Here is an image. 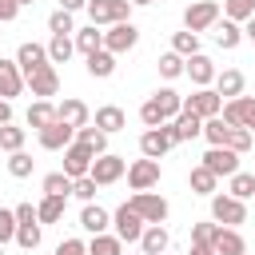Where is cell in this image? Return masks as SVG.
<instances>
[{
  "instance_id": "obj_2",
  "label": "cell",
  "mask_w": 255,
  "mask_h": 255,
  "mask_svg": "<svg viewBox=\"0 0 255 255\" xmlns=\"http://www.w3.org/2000/svg\"><path fill=\"white\" fill-rule=\"evenodd\" d=\"M135 44H139V28H135L131 20L108 24V32H104V48H108L112 56H124V52H131Z\"/></svg>"
},
{
  "instance_id": "obj_49",
  "label": "cell",
  "mask_w": 255,
  "mask_h": 255,
  "mask_svg": "<svg viewBox=\"0 0 255 255\" xmlns=\"http://www.w3.org/2000/svg\"><path fill=\"white\" fill-rule=\"evenodd\" d=\"M139 120H143L147 128H159V124H163V116H159V104H155V100H147V104L139 108Z\"/></svg>"
},
{
  "instance_id": "obj_6",
  "label": "cell",
  "mask_w": 255,
  "mask_h": 255,
  "mask_svg": "<svg viewBox=\"0 0 255 255\" xmlns=\"http://www.w3.org/2000/svg\"><path fill=\"white\" fill-rule=\"evenodd\" d=\"M92 159H96V151H92L88 143L72 139V143L64 147V175H72V179L88 175V171H92Z\"/></svg>"
},
{
  "instance_id": "obj_57",
  "label": "cell",
  "mask_w": 255,
  "mask_h": 255,
  "mask_svg": "<svg viewBox=\"0 0 255 255\" xmlns=\"http://www.w3.org/2000/svg\"><path fill=\"white\" fill-rule=\"evenodd\" d=\"M187 255H215V247H207V243H191Z\"/></svg>"
},
{
  "instance_id": "obj_15",
  "label": "cell",
  "mask_w": 255,
  "mask_h": 255,
  "mask_svg": "<svg viewBox=\"0 0 255 255\" xmlns=\"http://www.w3.org/2000/svg\"><path fill=\"white\" fill-rule=\"evenodd\" d=\"M24 84L32 88V96H36V100H48V96H56V92H60V76H56V64H44V68H40V72H32Z\"/></svg>"
},
{
  "instance_id": "obj_25",
  "label": "cell",
  "mask_w": 255,
  "mask_h": 255,
  "mask_svg": "<svg viewBox=\"0 0 255 255\" xmlns=\"http://www.w3.org/2000/svg\"><path fill=\"white\" fill-rule=\"evenodd\" d=\"M155 104H159V116H163V124H171L179 112H183V96L175 92V88H159L155 96H151Z\"/></svg>"
},
{
  "instance_id": "obj_42",
  "label": "cell",
  "mask_w": 255,
  "mask_h": 255,
  "mask_svg": "<svg viewBox=\"0 0 255 255\" xmlns=\"http://www.w3.org/2000/svg\"><path fill=\"white\" fill-rule=\"evenodd\" d=\"M16 243L24 251H36L40 247V223H16Z\"/></svg>"
},
{
  "instance_id": "obj_16",
  "label": "cell",
  "mask_w": 255,
  "mask_h": 255,
  "mask_svg": "<svg viewBox=\"0 0 255 255\" xmlns=\"http://www.w3.org/2000/svg\"><path fill=\"white\" fill-rule=\"evenodd\" d=\"M183 76H191L195 88H207V84L215 80V64H211V56H203V52L187 56V60H183Z\"/></svg>"
},
{
  "instance_id": "obj_23",
  "label": "cell",
  "mask_w": 255,
  "mask_h": 255,
  "mask_svg": "<svg viewBox=\"0 0 255 255\" xmlns=\"http://www.w3.org/2000/svg\"><path fill=\"white\" fill-rule=\"evenodd\" d=\"M108 223H112V215H108L100 203H84V211H80V227H84L88 235H100V231H108Z\"/></svg>"
},
{
  "instance_id": "obj_58",
  "label": "cell",
  "mask_w": 255,
  "mask_h": 255,
  "mask_svg": "<svg viewBox=\"0 0 255 255\" xmlns=\"http://www.w3.org/2000/svg\"><path fill=\"white\" fill-rule=\"evenodd\" d=\"M16 4H20V8H24V4H36V0H16Z\"/></svg>"
},
{
  "instance_id": "obj_14",
  "label": "cell",
  "mask_w": 255,
  "mask_h": 255,
  "mask_svg": "<svg viewBox=\"0 0 255 255\" xmlns=\"http://www.w3.org/2000/svg\"><path fill=\"white\" fill-rule=\"evenodd\" d=\"M203 167L211 175H235L239 171V151H231V147H207Z\"/></svg>"
},
{
  "instance_id": "obj_22",
  "label": "cell",
  "mask_w": 255,
  "mask_h": 255,
  "mask_svg": "<svg viewBox=\"0 0 255 255\" xmlns=\"http://www.w3.org/2000/svg\"><path fill=\"white\" fill-rule=\"evenodd\" d=\"M215 92H219L223 100L243 96V72H239V68H223V72H215Z\"/></svg>"
},
{
  "instance_id": "obj_10",
  "label": "cell",
  "mask_w": 255,
  "mask_h": 255,
  "mask_svg": "<svg viewBox=\"0 0 255 255\" xmlns=\"http://www.w3.org/2000/svg\"><path fill=\"white\" fill-rule=\"evenodd\" d=\"M124 171H128V163L120 159V155H112V151H104V155H96L92 159V179L100 183V187H108V183H116V179H124Z\"/></svg>"
},
{
  "instance_id": "obj_52",
  "label": "cell",
  "mask_w": 255,
  "mask_h": 255,
  "mask_svg": "<svg viewBox=\"0 0 255 255\" xmlns=\"http://www.w3.org/2000/svg\"><path fill=\"white\" fill-rule=\"evenodd\" d=\"M16 12H20V4H16V0H0V24H12V20H16Z\"/></svg>"
},
{
  "instance_id": "obj_43",
  "label": "cell",
  "mask_w": 255,
  "mask_h": 255,
  "mask_svg": "<svg viewBox=\"0 0 255 255\" xmlns=\"http://www.w3.org/2000/svg\"><path fill=\"white\" fill-rule=\"evenodd\" d=\"M48 28H52V36H72V32H76V24H72V12L56 8V12L48 16Z\"/></svg>"
},
{
  "instance_id": "obj_36",
  "label": "cell",
  "mask_w": 255,
  "mask_h": 255,
  "mask_svg": "<svg viewBox=\"0 0 255 255\" xmlns=\"http://www.w3.org/2000/svg\"><path fill=\"white\" fill-rule=\"evenodd\" d=\"M171 52H179L183 60H187V56H195V52H199V32H187V28H183V32H175V36H171Z\"/></svg>"
},
{
  "instance_id": "obj_27",
  "label": "cell",
  "mask_w": 255,
  "mask_h": 255,
  "mask_svg": "<svg viewBox=\"0 0 255 255\" xmlns=\"http://www.w3.org/2000/svg\"><path fill=\"white\" fill-rule=\"evenodd\" d=\"M64 207H68V195H44L40 207H36V219L40 223H60L64 219Z\"/></svg>"
},
{
  "instance_id": "obj_56",
  "label": "cell",
  "mask_w": 255,
  "mask_h": 255,
  "mask_svg": "<svg viewBox=\"0 0 255 255\" xmlns=\"http://www.w3.org/2000/svg\"><path fill=\"white\" fill-rule=\"evenodd\" d=\"M243 40H251V44H255V16H251V20H243Z\"/></svg>"
},
{
  "instance_id": "obj_5",
  "label": "cell",
  "mask_w": 255,
  "mask_h": 255,
  "mask_svg": "<svg viewBox=\"0 0 255 255\" xmlns=\"http://www.w3.org/2000/svg\"><path fill=\"white\" fill-rule=\"evenodd\" d=\"M215 20H219V4H215V0H195V4H187V12H183V28H187V32H207Z\"/></svg>"
},
{
  "instance_id": "obj_26",
  "label": "cell",
  "mask_w": 255,
  "mask_h": 255,
  "mask_svg": "<svg viewBox=\"0 0 255 255\" xmlns=\"http://www.w3.org/2000/svg\"><path fill=\"white\" fill-rule=\"evenodd\" d=\"M124 124H128L124 108H116V104H104V108H96V128H100V131H108V135H112V131H120Z\"/></svg>"
},
{
  "instance_id": "obj_47",
  "label": "cell",
  "mask_w": 255,
  "mask_h": 255,
  "mask_svg": "<svg viewBox=\"0 0 255 255\" xmlns=\"http://www.w3.org/2000/svg\"><path fill=\"white\" fill-rule=\"evenodd\" d=\"M215 235H219V223L211 219V223H191V243H215Z\"/></svg>"
},
{
  "instance_id": "obj_38",
  "label": "cell",
  "mask_w": 255,
  "mask_h": 255,
  "mask_svg": "<svg viewBox=\"0 0 255 255\" xmlns=\"http://www.w3.org/2000/svg\"><path fill=\"white\" fill-rule=\"evenodd\" d=\"M227 179H231V191H227V195H235V199H251V195H255V175L235 171V175H227Z\"/></svg>"
},
{
  "instance_id": "obj_8",
  "label": "cell",
  "mask_w": 255,
  "mask_h": 255,
  "mask_svg": "<svg viewBox=\"0 0 255 255\" xmlns=\"http://www.w3.org/2000/svg\"><path fill=\"white\" fill-rule=\"evenodd\" d=\"M183 108H187V112H195L199 120H211V116H219L223 96H219V92H211V88H195L191 96H183Z\"/></svg>"
},
{
  "instance_id": "obj_7",
  "label": "cell",
  "mask_w": 255,
  "mask_h": 255,
  "mask_svg": "<svg viewBox=\"0 0 255 255\" xmlns=\"http://www.w3.org/2000/svg\"><path fill=\"white\" fill-rule=\"evenodd\" d=\"M128 183H131V191H151L155 183H159V159H135V163H128Z\"/></svg>"
},
{
  "instance_id": "obj_54",
  "label": "cell",
  "mask_w": 255,
  "mask_h": 255,
  "mask_svg": "<svg viewBox=\"0 0 255 255\" xmlns=\"http://www.w3.org/2000/svg\"><path fill=\"white\" fill-rule=\"evenodd\" d=\"M60 8L64 12H80V8H88V0H60Z\"/></svg>"
},
{
  "instance_id": "obj_32",
  "label": "cell",
  "mask_w": 255,
  "mask_h": 255,
  "mask_svg": "<svg viewBox=\"0 0 255 255\" xmlns=\"http://www.w3.org/2000/svg\"><path fill=\"white\" fill-rule=\"evenodd\" d=\"M187 183H191V191H195V195H215V183H219V175H211V171L199 163V167H191Z\"/></svg>"
},
{
  "instance_id": "obj_11",
  "label": "cell",
  "mask_w": 255,
  "mask_h": 255,
  "mask_svg": "<svg viewBox=\"0 0 255 255\" xmlns=\"http://www.w3.org/2000/svg\"><path fill=\"white\" fill-rule=\"evenodd\" d=\"M112 223H116V239H120V243H139V235H143V219H139L128 203H120V207H116Z\"/></svg>"
},
{
  "instance_id": "obj_17",
  "label": "cell",
  "mask_w": 255,
  "mask_h": 255,
  "mask_svg": "<svg viewBox=\"0 0 255 255\" xmlns=\"http://www.w3.org/2000/svg\"><path fill=\"white\" fill-rule=\"evenodd\" d=\"M167 131H171V139H175V143H183V139H195V135L203 131V120H199L195 112H187V108H183V112L167 124Z\"/></svg>"
},
{
  "instance_id": "obj_18",
  "label": "cell",
  "mask_w": 255,
  "mask_h": 255,
  "mask_svg": "<svg viewBox=\"0 0 255 255\" xmlns=\"http://www.w3.org/2000/svg\"><path fill=\"white\" fill-rule=\"evenodd\" d=\"M24 92V72L16 68V60H0V100H12Z\"/></svg>"
},
{
  "instance_id": "obj_24",
  "label": "cell",
  "mask_w": 255,
  "mask_h": 255,
  "mask_svg": "<svg viewBox=\"0 0 255 255\" xmlns=\"http://www.w3.org/2000/svg\"><path fill=\"white\" fill-rule=\"evenodd\" d=\"M211 247H215V255H247V243H243V235L235 227H219Z\"/></svg>"
},
{
  "instance_id": "obj_60",
  "label": "cell",
  "mask_w": 255,
  "mask_h": 255,
  "mask_svg": "<svg viewBox=\"0 0 255 255\" xmlns=\"http://www.w3.org/2000/svg\"><path fill=\"white\" fill-rule=\"evenodd\" d=\"M0 255H4V243H0Z\"/></svg>"
},
{
  "instance_id": "obj_34",
  "label": "cell",
  "mask_w": 255,
  "mask_h": 255,
  "mask_svg": "<svg viewBox=\"0 0 255 255\" xmlns=\"http://www.w3.org/2000/svg\"><path fill=\"white\" fill-rule=\"evenodd\" d=\"M88 255H124V243H120L116 235L100 231V235H92V243H88Z\"/></svg>"
},
{
  "instance_id": "obj_13",
  "label": "cell",
  "mask_w": 255,
  "mask_h": 255,
  "mask_svg": "<svg viewBox=\"0 0 255 255\" xmlns=\"http://www.w3.org/2000/svg\"><path fill=\"white\" fill-rule=\"evenodd\" d=\"M44 64H52L44 44H32V40H28V44H20V48H16V68L24 72V80H28L32 72H40Z\"/></svg>"
},
{
  "instance_id": "obj_35",
  "label": "cell",
  "mask_w": 255,
  "mask_h": 255,
  "mask_svg": "<svg viewBox=\"0 0 255 255\" xmlns=\"http://www.w3.org/2000/svg\"><path fill=\"white\" fill-rule=\"evenodd\" d=\"M72 52H76L72 36H52V40H48V60H52V64H68Z\"/></svg>"
},
{
  "instance_id": "obj_45",
  "label": "cell",
  "mask_w": 255,
  "mask_h": 255,
  "mask_svg": "<svg viewBox=\"0 0 255 255\" xmlns=\"http://www.w3.org/2000/svg\"><path fill=\"white\" fill-rule=\"evenodd\" d=\"M32 163H36V159H32V155L20 147V151H12V159H8V171H12L16 179H28V175H32Z\"/></svg>"
},
{
  "instance_id": "obj_59",
  "label": "cell",
  "mask_w": 255,
  "mask_h": 255,
  "mask_svg": "<svg viewBox=\"0 0 255 255\" xmlns=\"http://www.w3.org/2000/svg\"><path fill=\"white\" fill-rule=\"evenodd\" d=\"M131 4H155V0H131Z\"/></svg>"
},
{
  "instance_id": "obj_21",
  "label": "cell",
  "mask_w": 255,
  "mask_h": 255,
  "mask_svg": "<svg viewBox=\"0 0 255 255\" xmlns=\"http://www.w3.org/2000/svg\"><path fill=\"white\" fill-rule=\"evenodd\" d=\"M211 32H215V44H219L223 52L239 48V40H243V28H239L235 20H227V16H223V20H215V24H211Z\"/></svg>"
},
{
  "instance_id": "obj_37",
  "label": "cell",
  "mask_w": 255,
  "mask_h": 255,
  "mask_svg": "<svg viewBox=\"0 0 255 255\" xmlns=\"http://www.w3.org/2000/svg\"><path fill=\"white\" fill-rule=\"evenodd\" d=\"M223 16L235 20V24H243V20L255 16V0H223Z\"/></svg>"
},
{
  "instance_id": "obj_12",
  "label": "cell",
  "mask_w": 255,
  "mask_h": 255,
  "mask_svg": "<svg viewBox=\"0 0 255 255\" xmlns=\"http://www.w3.org/2000/svg\"><path fill=\"white\" fill-rule=\"evenodd\" d=\"M36 135H40V147H44V151H64V147L76 139V128H72V124H64V120H52V124H48V128H40Z\"/></svg>"
},
{
  "instance_id": "obj_39",
  "label": "cell",
  "mask_w": 255,
  "mask_h": 255,
  "mask_svg": "<svg viewBox=\"0 0 255 255\" xmlns=\"http://www.w3.org/2000/svg\"><path fill=\"white\" fill-rule=\"evenodd\" d=\"M24 147V128H12V124H0V151H20Z\"/></svg>"
},
{
  "instance_id": "obj_48",
  "label": "cell",
  "mask_w": 255,
  "mask_h": 255,
  "mask_svg": "<svg viewBox=\"0 0 255 255\" xmlns=\"http://www.w3.org/2000/svg\"><path fill=\"white\" fill-rule=\"evenodd\" d=\"M8 239H16V211L0 207V243H8Z\"/></svg>"
},
{
  "instance_id": "obj_28",
  "label": "cell",
  "mask_w": 255,
  "mask_h": 255,
  "mask_svg": "<svg viewBox=\"0 0 255 255\" xmlns=\"http://www.w3.org/2000/svg\"><path fill=\"white\" fill-rule=\"evenodd\" d=\"M72 36H76V40H72V44H76V52H84V56H92V52H100V48H104V32H100L96 24H92V28H76Z\"/></svg>"
},
{
  "instance_id": "obj_51",
  "label": "cell",
  "mask_w": 255,
  "mask_h": 255,
  "mask_svg": "<svg viewBox=\"0 0 255 255\" xmlns=\"http://www.w3.org/2000/svg\"><path fill=\"white\" fill-rule=\"evenodd\" d=\"M243 128L255 131V100L251 96H243Z\"/></svg>"
},
{
  "instance_id": "obj_4",
  "label": "cell",
  "mask_w": 255,
  "mask_h": 255,
  "mask_svg": "<svg viewBox=\"0 0 255 255\" xmlns=\"http://www.w3.org/2000/svg\"><path fill=\"white\" fill-rule=\"evenodd\" d=\"M211 219L219 227H239V223H247V207L235 195H211Z\"/></svg>"
},
{
  "instance_id": "obj_50",
  "label": "cell",
  "mask_w": 255,
  "mask_h": 255,
  "mask_svg": "<svg viewBox=\"0 0 255 255\" xmlns=\"http://www.w3.org/2000/svg\"><path fill=\"white\" fill-rule=\"evenodd\" d=\"M56 255H88V243H84V239H64V243L56 247Z\"/></svg>"
},
{
  "instance_id": "obj_55",
  "label": "cell",
  "mask_w": 255,
  "mask_h": 255,
  "mask_svg": "<svg viewBox=\"0 0 255 255\" xmlns=\"http://www.w3.org/2000/svg\"><path fill=\"white\" fill-rule=\"evenodd\" d=\"M0 124H12V100H0Z\"/></svg>"
},
{
  "instance_id": "obj_20",
  "label": "cell",
  "mask_w": 255,
  "mask_h": 255,
  "mask_svg": "<svg viewBox=\"0 0 255 255\" xmlns=\"http://www.w3.org/2000/svg\"><path fill=\"white\" fill-rule=\"evenodd\" d=\"M167 243H171V239H167V227H163V223H147L143 235H139V251H143V255H163Z\"/></svg>"
},
{
  "instance_id": "obj_29",
  "label": "cell",
  "mask_w": 255,
  "mask_h": 255,
  "mask_svg": "<svg viewBox=\"0 0 255 255\" xmlns=\"http://www.w3.org/2000/svg\"><path fill=\"white\" fill-rule=\"evenodd\" d=\"M116 72V56L108 52V48H100V52H92L88 56V76H96V80H108Z\"/></svg>"
},
{
  "instance_id": "obj_30",
  "label": "cell",
  "mask_w": 255,
  "mask_h": 255,
  "mask_svg": "<svg viewBox=\"0 0 255 255\" xmlns=\"http://www.w3.org/2000/svg\"><path fill=\"white\" fill-rule=\"evenodd\" d=\"M56 120V108H52V100H32V108H28V128H48Z\"/></svg>"
},
{
  "instance_id": "obj_19",
  "label": "cell",
  "mask_w": 255,
  "mask_h": 255,
  "mask_svg": "<svg viewBox=\"0 0 255 255\" xmlns=\"http://www.w3.org/2000/svg\"><path fill=\"white\" fill-rule=\"evenodd\" d=\"M56 120H64V124H72V128H84V124L92 120V112H88V104H84V100L68 96L64 104H56Z\"/></svg>"
},
{
  "instance_id": "obj_44",
  "label": "cell",
  "mask_w": 255,
  "mask_h": 255,
  "mask_svg": "<svg viewBox=\"0 0 255 255\" xmlns=\"http://www.w3.org/2000/svg\"><path fill=\"white\" fill-rule=\"evenodd\" d=\"M159 76H163V80L183 76V56H179V52H163V56H159Z\"/></svg>"
},
{
  "instance_id": "obj_3",
  "label": "cell",
  "mask_w": 255,
  "mask_h": 255,
  "mask_svg": "<svg viewBox=\"0 0 255 255\" xmlns=\"http://www.w3.org/2000/svg\"><path fill=\"white\" fill-rule=\"evenodd\" d=\"M128 207H131L143 223H163V219H167V199L155 195V191H135V195L128 199Z\"/></svg>"
},
{
  "instance_id": "obj_46",
  "label": "cell",
  "mask_w": 255,
  "mask_h": 255,
  "mask_svg": "<svg viewBox=\"0 0 255 255\" xmlns=\"http://www.w3.org/2000/svg\"><path fill=\"white\" fill-rule=\"evenodd\" d=\"M96 187H100V183H96L92 175H80V179H72V195H76L80 203H92V199H96Z\"/></svg>"
},
{
  "instance_id": "obj_33",
  "label": "cell",
  "mask_w": 255,
  "mask_h": 255,
  "mask_svg": "<svg viewBox=\"0 0 255 255\" xmlns=\"http://www.w3.org/2000/svg\"><path fill=\"white\" fill-rule=\"evenodd\" d=\"M227 131H231V124H223L219 116H211V120H203V131H199V135H203L211 147H223V143H227Z\"/></svg>"
},
{
  "instance_id": "obj_61",
  "label": "cell",
  "mask_w": 255,
  "mask_h": 255,
  "mask_svg": "<svg viewBox=\"0 0 255 255\" xmlns=\"http://www.w3.org/2000/svg\"><path fill=\"white\" fill-rule=\"evenodd\" d=\"M139 255H143V251H139Z\"/></svg>"
},
{
  "instance_id": "obj_1",
  "label": "cell",
  "mask_w": 255,
  "mask_h": 255,
  "mask_svg": "<svg viewBox=\"0 0 255 255\" xmlns=\"http://www.w3.org/2000/svg\"><path fill=\"white\" fill-rule=\"evenodd\" d=\"M88 16H92L96 28L131 20V0H88Z\"/></svg>"
},
{
  "instance_id": "obj_53",
  "label": "cell",
  "mask_w": 255,
  "mask_h": 255,
  "mask_svg": "<svg viewBox=\"0 0 255 255\" xmlns=\"http://www.w3.org/2000/svg\"><path fill=\"white\" fill-rule=\"evenodd\" d=\"M16 223H40V219H36V207H32V203H20V207H16Z\"/></svg>"
},
{
  "instance_id": "obj_41",
  "label": "cell",
  "mask_w": 255,
  "mask_h": 255,
  "mask_svg": "<svg viewBox=\"0 0 255 255\" xmlns=\"http://www.w3.org/2000/svg\"><path fill=\"white\" fill-rule=\"evenodd\" d=\"M44 195H72V175H64V171L44 175Z\"/></svg>"
},
{
  "instance_id": "obj_31",
  "label": "cell",
  "mask_w": 255,
  "mask_h": 255,
  "mask_svg": "<svg viewBox=\"0 0 255 255\" xmlns=\"http://www.w3.org/2000/svg\"><path fill=\"white\" fill-rule=\"evenodd\" d=\"M76 139H80V143H88L96 155H104V151H108V131H100L96 124H84V128H76Z\"/></svg>"
},
{
  "instance_id": "obj_9",
  "label": "cell",
  "mask_w": 255,
  "mask_h": 255,
  "mask_svg": "<svg viewBox=\"0 0 255 255\" xmlns=\"http://www.w3.org/2000/svg\"><path fill=\"white\" fill-rule=\"evenodd\" d=\"M171 147H175V139H171L167 124H159V128H147V131L139 135V151H143L147 159H163Z\"/></svg>"
},
{
  "instance_id": "obj_40",
  "label": "cell",
  "mask_w": 255,
  "mask_h": 255,
  "mask_svg": "<svg viewBox=\"0 0 255 255\" xmlns=\"http://www.w3.org/2000/svg\"><path fill=\"white\" fill-rule=\"evenodd\" d=\"M251 143H255V131H247V128H231L223 147H231V151H239V155H243V151H251Z\"/></svg>"
}]
</instances>
